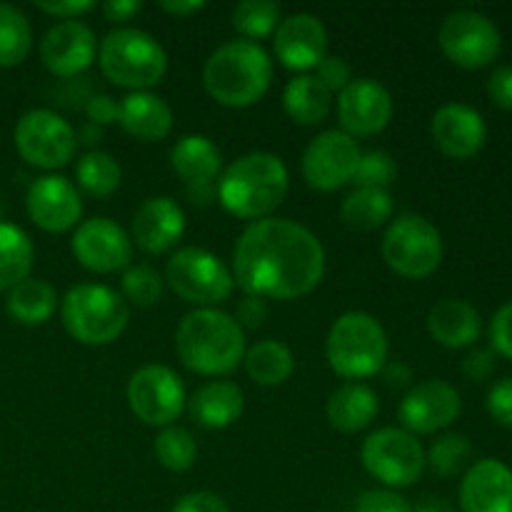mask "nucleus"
Here are the masks:
<instances>
[{
  "label": "nucleus",
  "mask_w": 512,
  "mask_h": 512,
  "mask_svg": "<svg viewBox=\"0 0 512 512\" xmlns=\"http://www.w3.org/2000/svg\"><path fill=\"white\" fill-rule=\"evenodd\" d=\"M325 275L318 235L288 218L255 220L233 250V278L245 295L295 300L313 293Z\"/></svg>",
  "instance_id": "obj_1"
},
{
  "label": "nucleus",
  "mask_w": 512,
  "mask_h": 512,
  "mask_svg": "<svg viewBox=\"0 0 512 512\" xmlns=\"http://www.w3.org/2000/svg\"><path fill=\"white\" fill-rule=\"evenodd\" d=\"M175 350L188 370L208 378L228 375L245 358V330L233 315L218 308H198L180 320Z\"/></svg>",
  "instance_id": "obj_2"
},
{
  "label": "nucleus",
  "mask_w": 512,
  "mask_h": 512,
  "mask_svg": "<svg viewBox=\"0 0 512 512\" xmlns=\"http://www.w3.org/2000/svg\"><path fill=\"white\" fill-rule=\"evenodd\" d=\"M290 173L273 153H248L228 165L218 180V200L240 220H265L283 205Z\"/></svg>",
  "instance_id": "obj_3"
},
{
  "label": "nucleus",
  "mask_w": 512,
  "mask_h": 512,
  "mask_svg": "<svg viewBox=\"0 0 512 512\" xmlns=\"http://www.w3.org/2000/svg\"><path fill=\"white\" fill-rule=\"evenodd\" d=\"M273 83V60L250 40L220 45L203 68V85L215 103L225 108H250Z\"/></svg>",
  "instance_id": "obj_4"
},
{
  "label": "nucleus",
  "mask_w": 512,
  "mask_h": 512,
  "mask_svg": "<svg viewBox=\"0 0 512 512\" xmlns=\"http://www.w3.org/2000/svg\"><path fill=\"white\" fill-rule=\"evenodd\" d=\"M325 355L340 378H373L388 363V335L378 318L363 310H350L330 328Z\"/></svg>",
  "instance_id": "obj_5"
},
{
  "label": "nucleus",
  "mask_w": 512,
  "mask_h": 512,
  "mask_svg": "<svg viewBox=\"0 0 512 512\" xmlns=\"http://www.w3.org/2000/svg\"><path fill=\"white\" fill-rule=\"evenodd\" d=\"M105 78L130 93L150 90L168 73V53L150 33L138 28H118L105 35L98 50Z\"/></svg>",
  "instance_id": "obj_6"
},
{
  "label": "nucleus",
  "mask_w": 512,
  "mask_h": 512,
  "mask_svg": "<svg viewBox=\"0 0 512 512\" xmlns=\"http://www.w3.org/2000/svg\"><path fill=\"white\" fill-rule=\"evenodd\" d=\"M60 318L73 340L83 345H110L125 333L128 303L108 285H75L60 300Z\"/></svg>",
  "instance_id": "obj_7"
},
{
  "label": "nucleus",
  "mask_w": 512,
  "mask_h": 512,
  "mask_svg": "<svg viewBox=\"0 0 512 512\" xmlns=\"http://www.w3.org/2000/svg\"><path fill=\"white\" fill-rule=\"evenodd\" d=\"M383 260L400 278H430L443 263L440 230L423 215H400L385 230Z\"/></svg>",
  "instance_id": "obj_8"
},
{
  "label": "nucleus",
  "mask_w": 512,
  "mask_h": 512,
  "mask_svg": "<svg viewBox=\"0 0 512 512\" xmlns=\"http://www.w3.org/2000/svg\"><path fill=\"white\" fill-rule=\"evenodd\" d=\"M165 280L178 298L200 308L225 303L235 290L233 270L205 248H183L168 260Z\"/></svg>",
  "instance_id": "obj_9"
},
{
  "label": "nucleus",
  "mask_w": 512,
  "mask_h": 512,
  "mask_svg": "<svg viewBox=\"0 0 512 512\" xmlns=\"http://www.w3.org/2000/svg\"><path fill=\"white\" fill-rule=\"evenodd\" d=\"M13 143L28 165L40 170H58L75 158L78 135L63 115L48 108H35L15 123Z\"/></svg>",
  "instance_id": "obj_10"
},
{
  "label": "nucleus",
  "mask_w": 512,
  "mask_h": 512,
  "mask_svg": "<svg viewBox=\"0 0 512 512\" xmlns=\"http://www.w3.org/2000/svg\"><path fill=\"white\" fill-rule=\"evenodd\" d=\"M365 470L388 488H408L425 470V450L413 433L403 428H380L368 435L360 450Z\"/></svg>",
  "instance_id": "obj_11"
},
{
  "label": "nucleus",
  "mask_w": 512,
  "mask_h": 512,
  "mask_svg": "<svg viewBox=\"0 0 512 512\" xmlns=\"http://www.w3.org/2000/svg\"><path fill=\"white\" fill-rule=\"evenodd\" d=\"M438 43L445 58L465 70H480L495 63L503 50L500 30L478 10H455L443 20Z\"/></svg>",
  "instance_id": "obj_12"
},
{
  "label": "nucleus",
  "mask_w": 512,
  "mask_h": 512,
  "mask_svg": "<svg viewBox=\"0 0 512 512\" xmlns=\"http://www.w3.org/2000/svg\"><path fill=\"white\" fill-rule=\"evenodd\" d=\"M128 405L138 420L153 428H170L188 405L185 385L168 365H145L128 383Z\"/></svg>",
  "instance_id": "obj_13"
},
{
  "label": "nucleus",
  "mask_w": 512,
  "mask_h": 512,
  "mask_svg": "<svg viewBox=\"0 0 512 512\" xmlns=\"http://www.w3.org/2000/svg\"><path fill=\"white\" fill-rule=\"evenodd\" d=\"M360 145L343 130H325L318 138L310 140L303 153V180L313 190L333 193L343 185L353 183L355 170L360 163Z\"/></svg>",
  "instance_id": "obj_14"
},
{
  "label": "nucleus",
  "mask_w": 512,
  "mask_h": 512,
  "mask_svg": "<svg viewBox=\"0 0 512 512\" xmlns=\"http://www.w3.org/2000/svg\"><path fill=\"white\" fill-rule=\"evenodd\" d=\"M70 248L85 270L98 275L128 268L133 258V240L110 218H90L80 223L70 240Z\"/></svg>",
  "instance_id": "obj_15"
},
{
  "label": "nucleus",
  "mask_w": 512,
  "mask_h": 512,
  "mask_svg": "<svg viewBox=\"0 0 512 512\" xmlns=\"http://www.w3.org/2000/svg\"><path fill=\"white\" fill-rule=\"evenodd\" d=\"M393 118V98L383 83L373 78L350 80L338 93V120L350 138H370L388 128Z\"/></svg>",
  "instance_id": "obj_16"
},
{
  "label": "nucleus",
  "mask_w": 512,
  "mask_h": 512,
  "mask_svg": "<svg viewBox=\"0 0 512 512\" xmlns=\"http://www.w3.org/2000/svg\"><path fill=\"white\" fill-rule=\"evenodd\" d=\"M460 410L463 400L453 385L445 380H425L408 390L400 403V420L408 433L433 435L450 428L460 418Z\"/></svg>",
  "instance_id": "obj_17"
},
{
  "label": "nucleus",
  "mask_w": 512,
  "mask_h": 512,
  "mask_svg": "<svg viewBox=\"0 0 512 512\" xmlns=\"http://www.w3.org/2000/svg\"><path fill=\"white\" fill-rule=\"evenodd\" d=\"M28 218L45 233H65L75 228L83 215L78 188L63 175H43L30 183L25 195Z\"/></svg>",
  "instance_id": "obj_18"
},
{
  "label": "nucleus",
  "mask_w": 512,
  "mask_h": 512,
  "mask_svg": "<svg viewBox=\"0 0 512 512\" xmlns=\"http://www.w3.org/2000/svg\"><path fill=\"white\" fill-rule=\"evenodd\" d=\"M275 58L288 70L303 73L315 70L328 55V30L318 15L293 13L280 20L273 33Z\"/></svg>",
  "instance_id": "obj_19"
},
{
  "label": "nucleus",
  "mask_w": 512,
  "mask_h": 512,
  "mask_svg": "<svg viewBox=\"0 0 512 512\" xmlns=\"http://www.w3.org/2000/svg\"><path fill=\"white\" fill-rule=\"evenodd\" d=\"M98 43L95 33L80 20L55 23L40 40V60L58 78H75L93 65Z\"/></svg>",
  "instance_id": "obj_20"
},
{
  "label": "nucleus",
  "mask_w": 512,
  "mask_h": 512,
  "mask_svg": "<svg viewBox=\"0 0 512 512\" xmlns=\"http://www.w3.org/2000/svg\"><path fill=\"white\" fill-rule=\"evenodd\" d=\"M430 135L443 155L453 160H468L483 150L488 140V125L483 115L463 103H448L430 120Z\"/></svg>",
  "instance_id": "obj_21"
},
{
  "label": "nucleus",
  "mask_w": 512,
  "mask_h": 512,
  "mask_svg": "<svg viewBox=\"0 0 512 512\" xmlns=\"http://www.w3.org/2000/svg\"><path fill=\"white\" fill-rule=\"evenodd\" d=\"M133 238L143 253L163 255L178 245L185 233V213L173 198H148L133 215Z\"/></svg>",
  "instance_id": "obj_22"
},
{
  "label": "nucleus",
  "mask_w": 512,
  "mask_h": 512,
  "mask_svg": "<svg viewBox=\"0 0 512 512\" xmlns=\"http://www.w3.org/2000/svg\"><path fill=\"white\" fill-rule=\"evenodd\" d=\"M463 512H512V470L495 458L470 465L460 483Z\"/></svg>",
  "instance_id": "obj_23"
},
{
  "label": "nucleus",
  "mask_w": 512,
  "mask_h": 512,
  "mask_svg": "<svg viewBox=\"0 0 512 512\" xmlns=\"http://www.w3.org/2000/svg\"><path fill=\"white\" fill-rule=\"evenodd\" d=\"M125 133L140 143H160L173 130V110L150 90L128 93L120 100V118Z\"/></svg>",
  "instance_id": "obj_24"
},
{
  "label": "nucleus",
  "mask_w": 512,
  "mask_h": 512,
  "mask_svg": "<svg viewBox=\"0 0 512 512\" xmlns=\"http://www.w3.org/2000/svg\"><path fill=\"white\" fill-rule=\"evenodd\" d=\"M428 333L438 345L460 350L473 345L483 333L480 313L460 298H445L435 303L428 313Z\"/></svg>",
  "instance_id": "obj_25"
},
{
  "label": "nucleus",
  "mask_w": 512,
  "mask_h": 512,
  "mask_svg": "<svg viewBox=\"0 0 512 512\" xmlns=\"http://www.w3.org/2000/svg\"><path fill=\"white\" fill-rule=\"evenodd\" d=\"M245 398L243 390L228 380H210L200 385L188 400L190 418L208 430H223L238 423L243 415Z\"/></svg>",
  "instance_id": "obj_26"
},
{
  "label": "nucleus",
  "mask_w": 512,
  "mask_h": 512,
  "mask_svg": "<svg viewBox=\"0 0 512 512\" xmlns=\"http://www.w3.org/2000/svg\"><path fill=\"white\" fill-rule=\"evenodd\" d=\"M173 170L190 185V188H210L213 180L220 178L223 155L218 145L205 135H183L170 150Z\"/></svg>",
  "instance_id": "obj_27"
},
{
  "label": "nucleus",
  "mask_w": 512,
  "mask_h": 512,
  "mask_svg": "<svg viewBox=\"0 0 512 512\" xmlns=\"http://www.w3.org/2000/svg\"><path fill=\"white\" fill-rule=\"evenodd\" d=\"M378 395L363 383H345L330 395L328 400V423L340 433H358L368 428L378 415Z\"/></svg>",
  "instance_id": "obj_28"
},
{
  "label": "nucleus",
  "mask_w": 512,
  "mask_h": 512,
  "mask_svg": "<svg viewBox=\"0 0 512 512\" xmlns=\"http://www.w3.org/2000/svg\"><path fill=\"white\" fill-rule=\"evenodd\" d=\"M283 108L298 125H320L333 110V93L315 75H298L283 90Z\"/></svg>",
  "instance_id": "obj_29"
},
{
  "label": "nucleus",
  "mask_w": 512,
  "mask_h": 512,
  "mask_svg": "<svg viewBox=\"0 0 512 512\" xmlns=\"http://www.w3.org/2000/svg\"><path fill=\"white\" fill-rule=\"evenodd\" d=\"M58 303V293H55L48 280L25 278L23 283L8 290L5 308H8V315L15 323L25 325V328H35V325H43L53 318Z\"/></svg>",
  "instance_id": "obj_30"
},
{
  "label": "nucleus",
  "mask_w": 512,
  "mask_h": 512,
  "mask_svg": "<svg viewBox=\"0 0 512 512\" xmlns=\"http://www.w3.org/2000/svg\"><path fill=\"white\" fill-rule=\"evenodd\" d=\"M245 370L250 380H255L263 388H275L290 380L295 370L293 350L280 340H260L253 348L245 350Z\"/></svg>",
  "instance_id": "obj_31"
},
{
  "label": "nucleus",
  "mask_w": 512,
  "mask_h": 512,
  "mask_svg": "<svg viewBox=\"0 0 512 512\" xmlns=\"http://www.w3.org/2000/svg\"><path fill=\"white\" fill-rule=\"evenodd\" d=\"M35 248L28 233L18 225L0 220V290H10L33 270Z\"/></svg>",
  "instance_id": "obj_32"
},
{
  "label": "nucleus",
  "mask_w": 512,
  "mask_h": 512,
  "mask_svg": "<svg viewBox=\"0 0 512 512\" xmlns=\"http://www.w3.org/2000/svg\"><path fill=\"white\" fill-rule=\"evenodd\" d=\"M393 215V198L388 190L375 188H355L340 205V218L350 230L370 233V230L383 228Z\"/></svg>",
  "instance_id": "obj_33"
},
{
  "label": "nucleus",
  "mask_w": 512,
  "mask_h": 512,
  "mask_svg": "<svg viewBox=\"0 0 512 512\" xmlns=\"http://www.w3.org/2000/svg\"><path fill=\"white\" fill-rule=\"evenodd\" d=\"M33 50V28L20 8L0 3V68H15Z\"/></svg>",
  "instance_id": "obj_34"
},
{
  "label": "nucleus",
  "mask_w": 512,
  "mask_h": 512,
  "mask_svg": "<svg viewBox=\"0 0 512 512\" xmlns=\"http://www.w3.org/2000/svg\"><path fill=\"white\" fill-rule=\"evenodd\" d=\"M120 178L123 170L118 160L103 150H90L75 165V180L93 198H110L120 188Z\"/></svg>",
  "instance_id": "obj_35"
},
{
  "label": "nucleus",
  "mask_w": 512,
  "mask_h": 512,
  "mask_svg": "<svg viewBox=\"0 0 512 512\" xmlns=\"http://www.w3.org/2000/svg\"><path fill=\"white\" fill-rule=\"evenodd\" d=\"M278 25L280 5L273 0H243L233 8V28L250 43L270 38Z\"/></svg>",
  "instance_id": "obj_36"
},
{
  "label": "nucleus",
  "mask_w": 512,
  "mask_h": 512,
  "mask_svg": "<svg viewBox=\"0 0 512 512\" xmlns=\"http://www.w3.org/2000/svg\"><path fill=\"white\" fill-rule=\"evenodd\" d=\"M155 458L160 460V465L173 473H185L195 465L198 458V445L195 438L183 428H170L160 430V435L155 438Z\"/></svg>",
  "instance_id": "obj_37"
},
{
  "label": "nucleus",
  "mask_w": 512,
  "mask_h": 512,
  "mask_svg": "<svg viewBox=\"0 0 512 512\" xmlns=\"http://www.w3.org/2000/svg\"><path fill=\"white\" fill-rule=\"evenodd\" d=\"M470 455H473L470 440L460 433H448L430 445L425 463H430L433 473L440 478H455L470 463Z\"/></svg>",
  "instance_id": "obj_38"
},
{
  "label": "nucleus",
  "mask_w": 512,
  "mask_h": 512,
  "mask_svg": "<svg viewBox=\"0 0 512 512\" xmlns=\"http://www.w3.org/2000/svg\"><path fill=\"white\" fill-rule=\"evenodd\" d=\"M123 288L125 303H133L138 308H150L163 298V278L158 270L148 268V265H128L120 280Z\"/></svg>",
  "instance_id": "obj_39"
},
{
  "label": "nucleus",
  "mask_w": 512,
  "mask_h": 512,
  "mask_svg": "<svg viewBox=\"0 0 512 512\" xmlns=\"http://www.w3.org/2000/svg\"><path fill=\"white\" fill-rule=\"evenodd\" d=\"M395 175H398V165H395L393 155H388L385 150H368V153L360 155L353 183L358 185V188L388 190V185L393 183Z\"/></svg>",
  "instance_id": "obj_40"
},
{
  "label": "nucleus",
  "mask_w": 512,
  "mask_h": 512,
  "mask_svg": "<svg viewBox=\"0 0 512 512\" xmlns=\"http://www.w3.org/2000/svg\"><path fill=\"white\" fill-rule=\"evenodd\" d=\"M355 512H413V505L395 490H365Z\"/></svg>",
  "instance_id": "obj_41"
},
{
  "label": "nucleus",
  "mask_w": 512,
  "mask_h": 512,
  "mask_svg": "<svg viewBox=\"0 0 512 512\" xmlns=\"http://www.w3.org/2000/svg\"><path fill=\"white\" fill-rule=\"evenodd\" d=\"M315 78L330 93H340L343 88H348V83L353 80V73H350V65L343 58H338V55H325L318 68H315Z\"/></svg>",
  "instance_id": "obj_42"
},
{
  "label": "nucleus",
  "mask_w": 512,
  "mask_h": 512,
  "mask_svg": "<svg viewBox=\"0 0 512 512\" xmlns=\"http://www.w3.org/2000/svg\"><path fill=\"white\" fill-rule=\"evenodd\" d=\"M490 340L495 353L512 360V303H505L490 320Z\"/></svg>",
  "instance_id": "obj_43"
},
{
  "label": "nucleus",
  "mask_w": 512,
  "mask_h": 512,
  "mask_svg": "<svg viewBox=\"0 0 512 512\" xmlns=\"http://www.w3.org/2000/svg\"><path fill=\"white\" fill-rule=\"evenodd\" d=\"M488 413L495 423L512 428V378L500 380L488 393Z\"/></svg>",
  "instance_id": "obj_44"
},
{
  "label": "nucleus",
  "mask_w": 512,
  "mask_h": 512,
  "mask_svg": "<svg viewBox=\"0 0 512 512\" xmlns=\"http://www.w3.org/2000/svg\"><path fill=\"white\" fill-rule=\"evenodd\" d=\"M495 350L493 348H480V350H473V353L468 355V358L463 360V373L465 378L473 380V383H485V380L493 378L495 373V365H498V360H495Z\"/></svg>",
  "instance_id": "obj_45"
},
{
  "label": "nucleus",
  "mask_w": 512,
  "mask_h": 512,
  "mask_svg": "<svg viewBox=\"0 0 512 512\" xmlns=\"http://www.w3.org/2000/svg\"><path fill=\"white\" fill-rule=\"evenodd\" d=\"M170 512H230V508L220 495L198 490V493L183 495Z\"/></svg>",
  "instance_id": "obj_46"
},
{
  "label": "nucleus",
  "mask_w": 512,
  "mask_h": 512,
  "mask_svg": "<svg viewBox=\"0 0 512 512\" xmlns=\"http://www.w3.org/2000/svg\"><path fill=\"white\" fill-rule=\"evenodd\" d=\"M488 98L495 108L512 110V65H500L488 78Z\"/></svg>",
  "instance_id": "obj_47"
},
{
  "label": "nucleus",
  "mask_w": 512,
  "mask_h": 512,
  "mask_svg": "<svg viewBox=\"0 0 512 512\" xmlns=\"http://www.w3.org/2000/svg\"><path fill=\"white\" fill-rule=\"evenodd\" d=\"M85 115H88V123L100 125V128L110 123H118L120 103H115V100L105 93L90 95L88 103H85Z\"/></svg>",
  "instance_id": "obj_48"
},
{
  "label": "nucleus",
  "mask_w": 512,
  "mask_h": 512,
  "mask_svg": "<svg viewBox=\"0 0 512 512\" xmlns=\"http://www.w3.org/2000/svg\"><path fill=\"white\" fill-rule=\"evenodd\" d=\"M35 8L43 10L45 15H53L60 23L63 20H78L80 15L95 10V0H70V3H48V0H38Z\"/></svg>",
  "instance_id": "obj_49"
},
{
  "label": "nucleus",
  "mask_w": 512,
  "mask_h": 512,
  "mask_svg": "<svg viewBox=\"0 0 512 512\" xmlns=\"http://www.w3.org/2000/svg\"><path fill=\"white\" fill-rule=\"evenodd\" d=\"M268 320V305L263 298H253V295H245L238 303V325L240 328H263V323Z\"/></svg>",
  "instance_id": "obj_50"
},
{
  "label": "nucleus",
  "mask_w": 512,
  "mask_h": 512,
  "mask_svg": "<svg viewBox=\"0 0 512 512\" xmlns=\"http://www.w3.org/2000/svg\"><path fill=\"white\" fill-rule=\"evenodd\" d=\"M143 10V3L138 0H108L103 5V15L110 23H125V20L135 18Z\"/></svg>",
  "instance_id": "obj_51"
},
{
  "label": "nucleus",
  "mask_w": 512,
  "mask_h": 512,
  "mask_svg": "<svg viewBox=\"0 0 512 512\" xmlns=\"http://www.w3.org/2000/svg\"><path fill=\"white\" fill-rule=\"evenodd\" d=\"M158 8L173 18H190L205 8V0H160Z\"/></svg>",
  "instance_id": "obj_52"
},
{
  "label": "nucleus",
  "mask_w": 512,
  "mask_h": 512,
  "mask_svg": "<svg viewBox=\"0 0 512 512\" xmlns=\"http://www.w3.org/2000/svg\"><path fill=\"white\" fill-rule=\"evenodd\" d=\"M380 373H385V383L393 385V388H403V385L410 383V378H413V373H410V368L405 363H385V368L380 370Z\"/></svg>",
  "instance_id": "obj_53"
},
{
  "label": "nucleus",
  "mask_w": 512,
  "mask_h": 512,
  "mask_svg": "<svg viewBox=\"0 0 512 512\" xmlns=\"http://www.w3.org/2000/svg\"><path fill=\"white\" fill-rule=\"evenodd\" d=\"M75 135H78L80 143L95 145V143H100V138H103V128H100V125H93V123H85Z\"/></svg>",
  "instance_id": "obj_54"
},
{
  "label": "nucleus",
  "mask_w": 512,
  "mask_h": 512,
  "mask_svg": "<svg viewBox=\"0 0 512 512\" xmlns=\"http://www.w3.org/2000/svg\"><path fill=\"white\" fill-rule=\"evenodd\" d=\"M413 512H455L453 508H450L445 500H438V498H428L423 500L420 505H415Z\"/></svg>",
  "instance_id": "obj_55"
}]
</instances>
